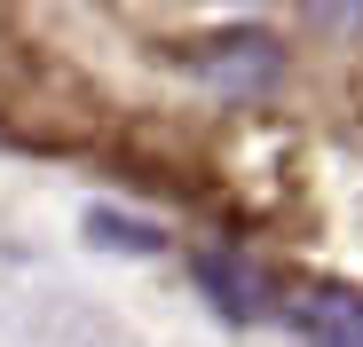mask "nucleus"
Masks as SVG:
<instances>
[{"mask_svg": "<svg viewBox=\"0 0 363 347\" xmlns=\"http://www.w3.org/2000/svg\"><path fill=\"white\" fill-rule=\"evenodd\" d=\"M198 72H206V87H221V95H269V87L284 79V47L261 40V32H229V40H213V47L198 55Z\"/></svg>", "mask_w": 363, "mask_h": 347, "instance_id": "nucleus-1", "label": "nucleus"}, {"mask_svg": "<svg viewBox=\"0 0 363 347\" xmlns=\"http://www.w3.org/2000/svg\"><path fill=\"white\" fill-rule=\"evenodd\" d=\"M292 331L308 347H363V300L347 284H300L292 292Z\"/></svg>", "mask_w": 363, "mask_h": 347, "instance_id": "nucleus-2", "label": "nucleus"}, {"mask_svg": "<svg viewBox=\"0 0 363 347\" xmlns=\"http://www.w3.org/2000/svg\"><path fill=\"white\" fill-rule=\"evenodd\" d=\"M198 284H206V300H213L229 324H261V316H269V276H261L245 253H198Z\"/></svg>", "mask_w": 363, "mask_h": 347, "instance_id": "nucleus-3", "label": "nucleus"}, {"mask_svg": "<svg viewBox=\"0 0 363 347\" xmlns=\"http://www.w3.org/2000/svg\"><path fill=\"white\" fill-rule=\"evenodd\" d=\"M324 32H363V0H300Z\"/></svg>", "mask_w": 363, "mask_h": 347, "instance_id": "nucleus-4", "label": "nucleus"}, {"mask_svg": "<svg viewBox=\"0 0 363 347\" xmlns=\"http://www.w3.org/2000/svg\"><path fill=\"white\" fill-rule=\"evenodd\" d=\"M87 237H95V245H143V253L158 245L150 229H135V221H111V213H95V221H87Z\"/></svg>", "mask_w": 363, "mask_h": 347, "instance_id": "nucleus-5", "label": "nucleus"}]
</instances>
